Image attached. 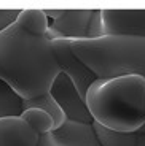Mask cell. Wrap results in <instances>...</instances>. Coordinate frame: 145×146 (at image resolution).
<instances>
[{
	"label": "cell",
	"mask_w": 145,
	"mask_h": 146,
	"mask_svg": "<svg viewBox=\"0 0 145 146\" xmlns=\"http://www.w3.org/2000/svg\"><path fill=\"white\" fill-rule=\"evenodd\" d=\"M59 73L50 36H37L18 22L0 32V81L22 100L48 94Z\"/></svg>",
	"instance_id": "cell-1"
},
{
	"label": "cell",
	"mask_w": 145,
	"mask_h": 146,
	"mask_svg": "<svg viewBox=\"0 0 145 146\" xmlns=\"http://www.w3.org/2000/svg\"><path fill=\"white\" fill-rule=\"evenodd\" d=\"M86 106L94 122L132 133L145 125V78L139 75L97 80L86 92Z\"/></svg>",
	"instance_id": "cell-2"
},
{
	"label": "cell",
	"mask_w": 145,
	"mask_h": 146,
	"mask_svg": "<svg viewBox=\"0 0 145 146\" xmlns=\"http://www.w3.org/2000/svg\"><path fill=\"white\" fill-rule=\"evenodd\" d=\"M70 48L97 80L129 75L145 78V36L104 35L73 40Z\"/></svg>",
	"instance_id": "cell-3"
},
{
	"label": "cell",
	"mask_w": 145,
	"mask_h": 146,
	"mask_svg": "<svg viewBox=\"0 0 145 146\" xmlns=\"http://www.w3.org/2000/svg\"><path fill=\"white\" fill-rule=\"evenodd\" d=\"M51 18L48 36L50 40H85L94 10H45Z\"/></svg>",
	"instance_id": "cell-4"
},
{
	"label": "cell",
	"mask_w": 145,
	"mask_h": 146,
	"mask_svg": "<svg viewBox=\"0 0 145 146\" xmlns=\"http://www.w3.org/2000/svg\"><path fill=\"white\" fill-rule=\"evenodd\" d=\"M51 46H53L61 72L65 76H69V80L75 84L80 95L83 99H86L88 89L91 88V84L94 81H97V76L73 54L72 48H70V40H62V38L51 40Z\"/></svg>",
	"instance_id": "cell-5"
},
{
	"label": "cell",
	"mask_w": 145,
	"mask_h": 146,
	"mask_svg": "<svg viewBox=\"0 0 145 146\" xmlns=\"http://www.w3.org/2000/svg\"><path fill=\"white\" fill-rule=\"evenodd\" d=\"M50 94L53 99L58 102V105L62 108L69 121H77V122H85V124H93L94 119L91 116L89 110L86 106V100L77 91L75 84L65 76L64 73H59L51 86Z\"/></svg>",
	"instance_id": "cell-6"
},
{
	"label": "cell",
	"mask_w": 145,
	"mask_h": 146,
	"mask_svg": "<svg viewBox=\"0 0 145 146\" xmlns=\"http://www.w3.org/2000/svg\"><path fill=\"white\" fill-rule=\"evenodd\" d=\"M105 35L145 36V10H102Z\"/></svg>",
	"instance_id": "cell-7"
},
{
	"label": "cell",
	"mask_w": 145,
	"mask_h": 146,
	"mask_svg": "<svg viewBox=\"0 0 145 146\" xmlns=\"http://www.w3.org/2000/svg\"><path fill=\"white\" fill-rule=\"evenodd\" d=\"M50 138L54 146H102L93 124L65 121L62 127L51 132Z\"/></svg>",
	"instance_id": "cell-8"
},
{
	"label": "cell",
	"mask_w": 145,
	"mask_h": 146,
	"mask_svg": "<svg viewBox=\"0 0 145 146\" xmlns=\"http://www.w3.org/2000/svg\"><path fill=\"white\" fill-rule=\"evenodd\" d=\"M40 135L21 116L0 119V146H38Z\"/></svg>",
	"instance_id": "cell-9"
},
{
	"label": "cell",
	"mask_w": 145,
	"mask_h": 146,
	"mask_svg": "<svg viewBox=\"0 0 145 146\" xmlns=\"http://www.w3.org/2000/svg\"><path fill=\"white\" fill-rule=\"evenodd\" d=\"M16 22L19 26L24 27L27 32L34 33L37 36H48L50 21H48V16L45 13V10H34V8L21 10Z\"/></svg>",
	"instance_id": "cell-10"
},
{
	"label": "cell",
	"mask_w": 145,
	"mask_h": 146,
	"mask_svg": "<svg viewBox=\"0 0 145 146\" xmlns=\"http://www.w3.org/2000/svg\"><path fill=\"white\" fill-rule=\"evenodd\" d=\"M93 127H94L96 135L102 146H137L139 130L132 132V133H124V132L107 129L97 122H93Z\"/></svg>",
	"instance_id": "cell-11"
},
{
	"label": "cell",
	"mask_w": 145,
	"mask_h": 146,
	"mask_svg": "<svg viewBox=\"0 0 145 146\" xmlns=\"http://www.w3.org/2000/svg\"><path fill=\"white\" fill-rule=\"evenodd\" d=\"M24 111V100L7 83L0 81V119L21 116Z\"/></svg>",
	"instance_id": "cell-12"
},
{
	"label": "cell",
	"mask_w": 145,
	"mask_h": 146,
	"mask_svg": "<svg viewBox=\"0 0 145 146\" xmlns=\"http://www.w3.org/2000/svg\"><path fill=\"white\" fill-rule=\"evenodd\" d=\"M26 108H40L43 111H46L53 121H54V130H58L59 127H62L65 121H67V116L65 113L62 111V108L58 105L54 99H53V95L48 92V94L42 95L38 99H34V100H24V110Z\"/></svg>",
	"instance_id": "cell-13"
},
{
	"label": "cell",
	"mask_w": 145,
	"mask_h": 146,
	"mask_svg": "<svg viewBox=\"0 0 145 146\" xmlns=\"http://www.w3.org/2000/svg\"><path fill=\"white\" fill-rule=\"evenodd\" d=\"M21 117L40 137L50 135L51 132H54V121H53V117L40 108H26L22 111Z\"/></svg>",
	"instance_id": "cell-14"
},
{
	"label": "cell",
	"mask_w": 145,
	"mask_h": 146,
	"mask_svg": "<svg viewBox=\"0 0 145 146\" xmlns=\"http://www.w3.org/2000/svg\"><path fill=\"white\" fill-rule=\"evenodd\" d=\"M105 35V26H104V16L102 10H94V15L91 19L89 30H88V38H101Z\"/></svg>",
	"instance_id": "cell-15"
},
{
	"label": "cell",
	"mask_w": 145,
	"mask_h": 146,
	"mask_svg": "<svg viewBox=\"0 0 145 146\" xmlns=\"http://www.w3.org/2000/svg\"><path fill=\"white\" fill-rule=\"evenodd\" d=\"M21 10H0V32L13 26L19 18Z\"/></svg>",
	"instance_id": "cell-16"
},
{
	"label": "cell",
	"mask_w": 145,
	"mask_h": 146,
	"mask_svg": "<svg viewBox=\"0 0 145 146\" xmlns=\"http://www.w3.org/2000/svg\"><path fill=\"white\" fill-rule=\"evenodd\" d=\"M38 146H54V145H53V141H51L50 135H45V137H40Z\"/></svg>",
	"instance_id": "cell-17"
}]
</instances>
